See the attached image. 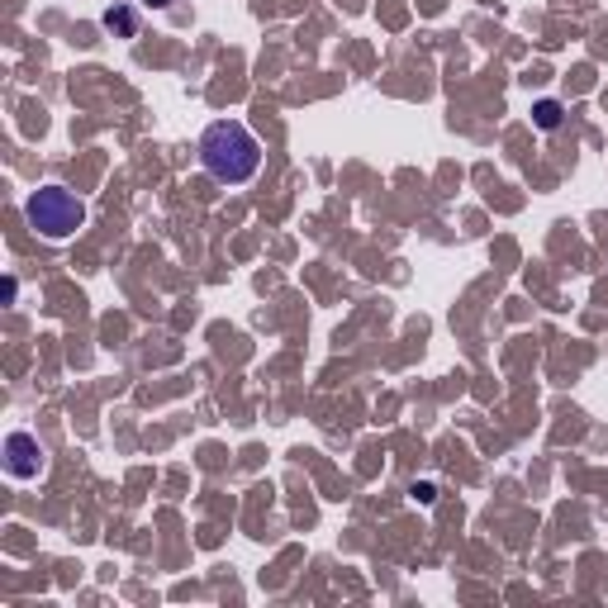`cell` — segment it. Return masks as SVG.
Wrapping results in <instances>:
<instances>
[{"mask_svg": "<svg viewBox=\"0 0 608 608\" xmlns=\"http://www.w3.org/2000/svg\"><path fill=\"white\" fill-rule=\"evenodd\" d=\"M25 214L44 238H67V234H76V228L86 224V204H81L72 191H62V185H44V191L29 195Z\"/></svg>", "mask_w": 608, "mask_h": 608, "instance_id": "obj_2", "label": "cell"}, {"mask_svg": "<svg viewBox=\"0 0 608 608\" xmlns=\"http://www.w3.org/2000/svg\"><path fill=\"white\" fill-rule=\"evenodd\" d=\"M200 162H204V172L214 176V181H228V185H238L257 172V162H262V143L243 129L238 119H219V124H209L204 138H200Z\"/></svg>", "mask_w": 608, "mask_h": 608, "instance_id": "obj_1", "label": "cell"}, {"mask_svg": "<svg viewBox=\"0 0 608 608\" xmlns=\"http://www.w3.org/2000/svg\"><path fill=\"white\" fill-rule=\"evenodd\" d=\"M556 119H561V110H556L552 100H542L537 105V124H542V129H556Z\"/></svg>", "mask_w": 608, "mask_h": 608, "instance_id": "obj_4", "label": "cell"}, {"mask_svg": "<svg viewBox=\"0 0 608 608\" xmlns=\"http://www.w3.org/2000/svg\"><path fill=\"white\" fill-rule=\"evenodd\" d=\"M5 452H10V471L15 475H38V447H34V437L29 433H15L10 443H5Z\"/></svg>", "mask_w": 608, "mask_h": 608, "instance_id": "obj_3", "label": "cell"}]
</instances>
